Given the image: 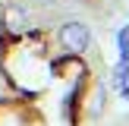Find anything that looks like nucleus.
<instances>
[{"instance_id": "f257e3e1", "label": "nucleus", "mask_w": 129, "mask_h": 126, "mask_svg": "<svg viewBox=\"0 0 129 126\" xmlns=\"http://www.w3.org/2000/svg\"><path fill=\"white\" fill-rule=\"evenodd\" d=\"M60 44L69 54H85L88 44H91V28L79 19H69V22L60 25Z\"/></svg>"}, {"instance_id": "f03ea898", "label": "nucleus", "mask_w": 129, "mask_h": 126, "mask_svg": "<svg viewBox=\"0 0 129 126\" xmlns=\"http://www.w3.org/2000/svg\"><path fill=\"white\" fill-rule=\"evenodd\" d=\"M25 25V10L22 6H16V3H10L3 10V28H10V32H19Z\"/></svg>"}, {"instance_id": "7ed1b4c3", "label": "nucleus", "mask_w": 129, "mask_h": 126, "mask_svg": "<svg viewBox=\"0 0 129 126\" xmlns=\"http://www.w3.org/2000/svg\"><path fill=\"white\" fill-rule=\"evenodd\" d=\"M101 104H104V91L98 88V91H94V98H91V113H94V117L101 113Z\"/></svg>"}, {"instance_id": "20e7f679", "label": "nucleus", "mask_w": 129, "mask_h": 126, "mask_svg": "<svg viewBox=\"0 0 129 126\" xmlns=\"http://www.w3.org/2000/svg\"><path fill=\"white\" fill-rule=\"evenodd\" d=\"M44 3H57V0H44Z\"/></svg>"}]
</instances>
